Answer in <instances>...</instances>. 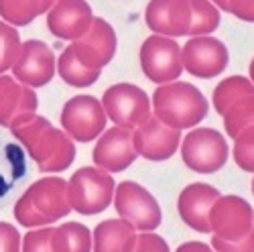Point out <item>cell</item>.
<instances>
[{
  "mask_svg": "<svg viewBox=\"0 0 254 252\" xmlns=\"http://www.w3.org/2000/svg\"><path fill=\"white\" fill-rule=\"evenodd\" d=\"M57 71L61 75V79L69 83L73 88H88L92 83H96L100 79L102 69L98 67H88L73 55V51L69 49V45L63 49V53L59 55L57 61Z\"/></svg>",
  "mask_w": 254,
  "mask_h": 252,
  "instance_id": "cell-24",
  "label": "cell"
},
{
  "mask_svg": "<svg viewBox=\"0 0 254 252\" xmlns=\"http://www.w3.org/2000/svg\"><path fill=\"white\" fill-rule=\"evenodd\" d=\"M211 232L224 240H242L254 230V209L238 195H220L209 212Z\"/></svg>",
  "mask_w": 254,
  "mask_h": 252,
  "instance_id": "cell-11",
  "label": "cell"
},
{
  "mask_svg": "<svg viewBox=\"0 0 254 252\" xmlns=\"http://www.w3.org/2000/svg\"><path fill=\"white\" fill-rule=\"evenodd\" d=\"M181 157L195 173H216L228 161V142L216 128L189 130L181 144Z\"/></svg>",
  "mask_w": 254,
  "mask_h": 252,
  "instance_id": "cell-6",
  "label": "cell"
},
{
  "mask_svg": "<svg viewBox=\"0 0 254 252\" xmlns=\"http://www.w3.org/2000/svg\"><path fill=\"white\" fill-rule=\"evenodd\" d=\"M228 12L244 23H254V0H230Z\"/></svg>",
  "mask_w": 254,
  "mask_h": 252,
  "instance_id": "cell-34",
  "label": "cell"
},
{
  "mask_svg": "<svg viewBox=\"0 0 254 252\" xmlns=\"http://www.w3.org/2000/svg\"><path fill=\"white\" fill-rule=\"evenodd\" d=\"M102 106L116 126L138 128L151 114V100L146 92L134 83H114L102 96Z\"/></svg>",
  "mask_w": 254,
  "mask_h": 252,
  "instance_id": "cell-5",
  "label": "cell"
},
{
  "mask_svg": "<svg viewBox=\"0 0 254 252\" xmlns=\"http://www.w3.org/2000/svg\"><path fill=\"white\" fill-rule=\"evenodd\" d=\"M106 110L92 96H75L61 110V128L75 142H90L106 130Z\"/></svg>",
  "mask_w": 254,
  "mask_h": 252,
  "instance_id": "cell-9",
  "label": "cell"
},
{
  "mask_svg": "<svg viewBox=\"0 0 254 252\" xmlns=\"http://www.w3.org/2000/svg\"><path fill=\"white\" fill-rule=\"evenodd\" d=\"M114 207L122 220L136 228V232H151L161 226L163 220L157 199L134 181H122L116 187Z\"/></svg>",
  "mask_w": 254,
  "mask_h": 252,
  "instance_id": "cell-7",
  "label": "cell"
},
{
  "mask_svg": "<svg viewBox=\"0 0 254 252\" xmlns=\"http://www.w3.org/2000/svg\"><path fill=\"white\" fill-rule=\"evenodd\" d=\"M234 161L246 173H254V124L234 138Z\"/></svg>",
  "mask_w": 254,
  "mask_h": 252,
  "instance_id": "cell-29",
  "label": "cell"
},
{
  "mask_svg": "<svg viewBox=\"0 0 254 252\" xmlns=\"http://www.w3.org/2000/svg\"><path fill=\"white\" fill-rule=\"evenodd\" d=\"M140 67L144 75L155 83L175 81L185 69L181 47L173 37L155 33L140 45Z\"/></svg>",
  "mask_w": 254,
  "mask_h": 252,
  "instance_id": "cell-8",
  "label": "cell"
},
{
  "mask_svg": "<svg viewBox=\"0 0 254 252\" xmlns=\"http://www.w3.org/2000/svg\"><path fill=\"white\" fill-rule=\"evenodd\" d=\"M51 234L53 228H37L27 232L23 238V252H53Z\"/></svg>",
  "mask_w": 254,
  "mask_h": 252,
  "instance_id": "cell-30",
  "label": "cell"
},
{
  "mask_svg": "<svg viewBox=\"0 0 254 252\" xmlns=\"http://www.w3.org/2000/svg\"><path fill=\"white\" fill-rule=\"evenodd\" d=\"M29 175L23 149L0 134V203H4Z\"/></svg>",
  "mask_w": 254,
  "mask_h": 252,
  "instance_id": "cell-20",
  "label": "cell"
},
{
  "mask_svg": "<svg viewBox=\"0 0 254 252\" xmlns=\"http://www.w3.org/2000/svg\"><path fill=\"white\" fill-rule=\"evenodd\" d=\"M191 0H151L144 10L146 27L157 35L183 37L191 29Z\"/></svg>",
  "mask_w": 254,
  "mask_h": 252,
  "instance_id": "cell-15",
  "label": "cell"
},
{
  "mask_svg": "<svg viewBox=\"0 0 254 252\" xmlns=\"http://www.w3.org/2000/svg\"><path fill=\"white\" fill-rule=\"evenodd\" d=\"M175 252H214V248L209 244H203V242H185Z\"/></svg>",
  "mask_w": 254,
  "mask_h": 252,
  "instance_id": "cell-35",
  "label": "cell"
},
{
  "mask_svg": "<svg viewBox=\"0 0 254 252\" xmlns=\"http://www.w3.org/2000/svg\"><path fill=\"white\" fill-rule=\"evenodd\" d=\"M69 203L77 214L96 216L112 203L116 183L108 171L100 167H81L67 181Z\"/></svg>",
  "mask_w": 254,
  "mask_h": 252,
  "instance_id": "cell-4",
  "label": "cell"
},
{
  "mask_svg": "<svg viewBox=\"0 0 254 252\" xmlns=\"http://www.w3.org/2000/svg\"><path fill=\"white\" fill-rule=\"evenodd\" d=\"M69 49L83 65L102 69L112 61L116 53V33L112 25H108L104 18L96 16L90 31L77 41H71Z\"/></svg>",
  "mask_w": 254,
  "mask_h": 252,
  "instance_id": "cell-16",
  "label": "cell"
},
{
  "mask_svg": "<svg viewBox=\"0 0 254 252\" xmlns=\"http://www.w3.org/2000/svg\"><path fill=\"white\" fill-rule=\"evenodd\" d=\"M183 67L193 77L199 79H214L228 67V49L220 39L211 35H201L189 39L181 47Z\"/></svg>",
  "mask_w": 254,
  "mask_h": 252,
  "instance_id": "cell-10",
  "label": "cell"
},
{
  "mask_svg": "<svg viewBox=\"0 0 254 252\" xmlns=\"http://www.w3.org/2000/svg\"><path fill=\"white\" fill-rule=\"evenodd\" d=\"M20 47L23 43H20L18 31L8 23H0V75L6 69H12L20 55Z\"/></svg>",
  "mask_w": 254,
  "mask_h": 252,
  "instance_id": "cell-28",
  "label": "cell"
},
{
  "mask_svg": "<svg viewBox=\"0 0 254 252\" xmlns=\"http://www.w3.org/2000/svg\"><path fill=\"white\" fill-rule=\"evenodd\" d=\"M246 96H254V83L244 75H232L218 83L211 100H214L216 112L224 116L238 100H242Z\"/></svg>",
  "mask_w": 254,
  "mask_h": 252,
  "instance_id": "cell-25",
  "label": "cell"
},
{
  "mask_svg": "<svg viewBox=\"0 0 254 252\" xmlns=\"http://www.w3.org/2000/svg\"><path fill=\"white\" fill-rule=\"evenodd\" d=\"M12 136L20 140L29 157L45 173H61L75 161V142L65 132L59 130L43 116H31L29 120L10 128Z\"/></svg>",
  "mask_w": 254,
  "mask_h": 252,
  "instance_id": "cell-1",
  "label": "cell"
},
{
  "mask_svg": "<svg viewBox=\"0 0 254 252\" xmlns=\"http://www.w3.org/2000/svg\"><path fill=\"white\" fill-rule=\"evenodd\" d=\"M67 181L45 177L35 181L14 203V218L25 228H45L71 212Z\"/></svg>",
  "mask_w": 254,
  "mask_h": 252,
  "instance_id": "cell-2",
  "label": "cell"
},
{
  "mask_svg": "<svg viewBox=\"0 0 254 252\" xmlns=\"http://www.w3.org/2000/svg\"><path fill=\"white\" fill-rule=\"evenodd\" d=\"M94 163L108 173H120L136 161L138 153L134 146V128L112 126L104 130L94 146Z\"/></svg>",
  "mask_w": 254,
  "mask_h": 252,
  "instance_id": "cell-12",
  "label": "cell"
},
{
  "mask_svg": "<svg viewBox=\"0 0 254 252\" xmlns=\"http://www.w3.org/2000/svg\"><path fill=\"white\" fill-rule=\"evenodd\" d=\"M218 8H222L224 12H228V8H230V0H211Z\"/></svg>",
  "mask_w": 254,
  "mask_h": 252,
  "instance_id": "cell-36",
  "label": "cell"
},
{
  "mask_svg": "<svg viewBox=\"0 0 254 252\" xmlns=\"http://www.w3.org/2000/svg\"><path fill=\"white\" fill-rule=\"evenodd\" d=\"M92 232L79 222H67L53 228L51 246L53 252H92Z\"/></svg>",
  "mask_w": 254,
  "mask_h": 252,
  "instance_id": "cell-23",
  "label": "cell"
},
{
  "mask_svg": "<svg viewBox=\"0 0 254 252\" xmlns=\"http://www.w3.org/2000/svg\"><path fill=\"white\" fill-rule=\"evenodd\" d=\"M57 0H0V16L12 27H25L53 8Z\"/></svg>",
  "mask_w": 254,
  "mask_h": 252,
  "instance_id": "cell-22",
  "label": "cell"
},
{
  "mask_svg": "<svg viewBox=\"0 0 254 252\" xmlns=\"http://www.w3.org/2000/svg\"><path fill=\"white\" fill-rule=\"evenodd\" d=\"M191 8H193V16H191V29H189L191 37L209 35L220 27V10L211 0H191Z\"/></svg>",
  "mask_w": 254,
  "mask_h": 252,
  "instance_id": "cell-26",
  "label": "cell"
},
{
  "mask_svg": "<svg viewBox=\"0 0 254 252\" xmlns=\"http://www.w3.org/2000/svg\"><path fill=\"white\" fill-rule=\"evenodd\" d=\"M218 197H220V191L207 183L187 185L181 191L179 201H177V212H179L183 224H187L189 228H193L195 232H201V234L211 232L209 212Z\"/></svg>",
  "mask_w": 254,
  "mask_h": 252,
  "instance_id": "cell-19",
  "label": "cell"
},
{
  "mask_svg": "<svg viewBox=\"0 0 254 252\" xmlns=\"http://www.w3.org/2000/svg\"><path fill=\"white\" fill-rule=\"evenodd\" d=\"M57 69L55 53L43 41L31 39L20 47V55L12 65V75L29 88L47 86Z\"/></svg>",
  "mask_w": 254,
  "mask_h": 252,
  "instance_id": "cell-13",
  "label": "cell"
},
{
  "mask_svg": "<svg viewBox=\"0 0 254 252\" xmlns=\"http://www.w3.org/2000/svg\"><path fill=\"white\" fill-rule=\"evenodd\" d=\"M211 248H214L216 252H254V230L242 240H224L220 236L214 234V238H211Z\"/></svg>",
  "mask_w": 254,
  "mask_h": 252,
  "instance_id": "cell-31",
  "label": "cell"
},
{
  "mask_svg": "<svg viewBox=\"0 0 254 252\" xmlns=\"http://www.w3.org/2000/svg\"><path fill=\"white\" fill-rule=\"evenodd\" d=\"M0 252H20V234L8 222H0Z\"/></svg>",
  "mask_w": 254,
  "mask_h": 252,
  "instance_id": "cell-33",
  "label": "cell"
},
{
  "mask_svg": "<svg viewBox=\"0 0 254 252\" xmlns=\"http://www.w3.org/2000/svg\"><path fill=\"white\" fill-rule=\"evenodd\" d=\"M252 193H254V179H252Z\"/></svg>",
  "mask_w": 254,
  "mask_h": 252,
  "instance_id": "cell-38",
  "label": "cell"
},
{
  "mask_svg": "<svg viewBox=\"0 0 254 252\" xmlns=\"http://www.w3.org/2000/svg\"><path fill=\"white\" fill-rule=\"evenodd\" d=\"M132 252H171L169 250V244L153 232H140L136 236V244Z\"/></svg>",
  "mask_w": 254,
  "mask_h": 252,
  "instance_id": "cell-32",
  "label": "cell"
},
{
  "mask_svg": "<svg viewBox=\"0 0 254 252\" xmlns=\"http://www.w3.org/2000/svg\"><path fill=\"white\" fill-rule=\"evenodd\" d=\"M94 18L92 6L86 0H57L47 12V29L57 39L77 41L90 31Z\"/></svg>",
  "mask_w": 254,
  "mask_h": 252,
  "instance_id": "cell-17",
  "label": "cell"
},
{
  "mask_svg": "<svg viewBox=\"0 0 254 252\" xmlns=\"http://www.w3.org/2000/svg\"><path fill=\"white\" fill-rule=\"evenodd\" d=\"M250 81L254 83V59L250 61Z\"/></svg>",
  "mask_w": 254,
  "mask_h": 252,
  "instance_id": "cell-37",
  "label": "cell"
},
{
  "mask_svg": "<svg viewBox=\"0 0 254 252\" xmlns=\"http://www.w3.org/2000/svg\"><path fill=\"white\" fill-rule=\"evenodd\" d=\"M136 228L126 220H104L94 228V252H132Z\"/></svg>",
  "mask_w": 254,
  "mask_h": 252,
  "instance_id": "cell-21",
  "label": "cell"
},
{
  "mask_svg": "<svg viewBox=\"0 0 254 252\" xmlns=\"http://www.w3.org/2000/svg\"><path fill=\"white\" fill-rule=\"evenodd\" d=\"M153 108L161 122L177 130L197 126L209 110L207 100L199 88L187 81L161 83L153 94Z\"/></svg>",
  "mask_w": 254,
  "mask_h": 252,
  "instance_id": "cell-3",
  "label": "cell"
},
{
  "mask_svg": "<svg viewBox=\"0 0 254 252\" xmlns=\"http://www.w3.org/2000/svg\"><path fill=\"white\" fill-rule=\"evenodd\" d=\"M254 124V96H246L238 100L224 114V128L230 138H236L244 128Z\"/></svg>",
  "mask_w": 254,
  "mask_h": 252,
  "instance_id": "cell-27",
  "label": "cell"
},
{
  "mask_svg": "<svg viewBox=\"0 0 254 252\" xmlns=\"http://www.w3.org/2000/svg\"><path fill=\"white\" fill-rule=\"evenodd\" d=\"M37 94L16 77L0 75V126L14 128L16 124L37 114Z\"/></svg>",
  "mask_w": 254,
  "mask_h": 252,
  "instance_id": "cell-18",
  "label": "cell"
},
{
  "mask_svg": "<svg viewBox=\"0 0 254 252\" xmlns=\"http://www.w3.org/2000/svg\"><path fill=\"white\" fill-rule=\"evenodd\" d=\"M181 142V130L171 128L165 122H161L155 114L134 128V146L136 153L146 161H167L175 155Z\"/></svg>",
  "mask_w": 254,
  "mask_h": 252,
  "instance_id": "cell-14",
  "label": "cell"
}]
</instances>
